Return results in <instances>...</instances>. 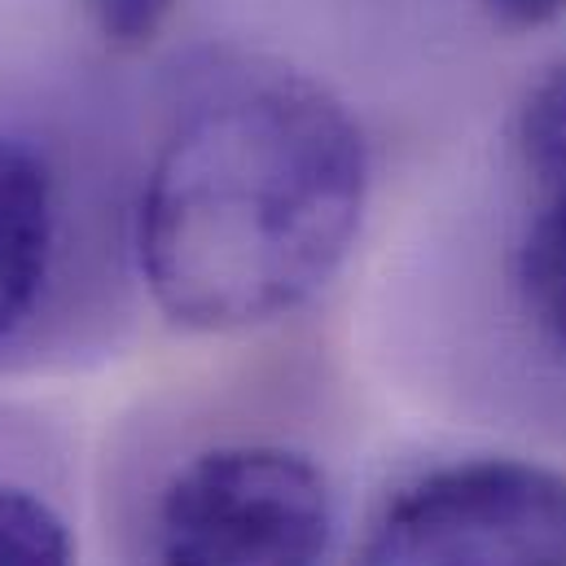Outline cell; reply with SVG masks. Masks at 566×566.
<instances>
[{
  "label": "cell",
  "instance_id": "cell-1",
  "mask_svg": "<svg viewBox=\"0 0 566 566\" xmlns=\"http://www.w3.org/2000/svg\"><path fill=\"white\" fill-rule=\"evenodd\" d=\"M369 145L298 71H260L193 102L145 176L137 255L149 298L185 329L233 334L321 294L356 247Z\"/></svg>",
  "mask_w": 566,
  "mask_h": 566
},
{
  "label": "cell",
  "instance_id": "cell-2",
  "mask_svg": "<svg viewBox=\"0 0 566 566\" xmlns=\"http://www.w3.org/2000/svg\"><path fill=\"white\" fill-rule=\"evenodd\" d=\"M334 496L316 461L282 443H220L185 461L154 514L158 566H321Z\"/></svg>",
  "mask_w": 566,
  "mask_h": 566
},
{
  "label": "cell",
  "instance_id": "cell-3",
  "mask_svg": "<svg viewBox=\"0 0 566 566\" xmlns=\"http://www.w3.org/2000/svg\"><path fill=\"white\" fill-rule=\"evenodd\" d=\"M360 566H566V479L514 457L443 465L387 505Z\"/></svg>",
  "mask_w": 566,
  "mask_h": 566
},
{
  "label": "cell",
  "instance_id": "cell-4",
  "mask_svg": "<svg viewBox=\"0 0 566 566\" xmlns=\"http://www.w3.org/2000/svg\"><path fill=\"white\" fill-rule=\"evenodd\" d=\"M57 251V189L44 154L0 137V347L35 316Z\"/></svg>",
  "mask_w": 566,
  "mask_h": 566
},
{
  "label": "cell",
  "instance_id": "cell-5",
  "mask_svg": "<svg viewBox=\"0 0 566 566\" xmlns=\"http://www.w3.org/2000/svg\"><path fill=\"white\" fill-rule=\"evenodd\" d=\"M518 285L536 325L566 352V185L541 189V211L518 247Z\"/></svg>",
  "mask_w": 566,
  "mask_h": 566
},
{
  "label": "cell",
  "instance_id": "cell-6",
  "mask_svg": "<svg viewBox=\"0 0 566 566\" xmlns=\"http://www.w3.org/2000/svg\"><path fill=\"white\" fill-rule=\"evenodd\" d=\"M0 566H75L66 518L31 488L0 479Z\"/></svg>",
  "mask_w": 566,
  "mask_h": 566
},
{
  "label": "cell",
  "instance_id": "cell-7",
  "mask_svg": "<svg viewBox=\"0 0 566 566\" xmlns=\"http://www.w3.org/2000/svg\"><path fill=\"white\" fill-rule=\"evenodd\" d=\"M518 154L536 189L566 185V62L549 66L518 111Z\"/></svg>",
  "mask_w": 566,
  "mask_h": 566
},
{
  "label": "cell",
  "instance_id": "cell-8",
  "mask_svg": "<svg viewBox=\"0 0 566 566\" xmlns=\"http://www.w3.org/2000/svg\"><path fill=\"white\" fill-rule=\"evenodd\" d=\"M75 4L111 49L133 53L149 49L163 35L180 0H75Z\"/></svg>",
  "mask_w": 566,
  "mask_h": 566
},
{
  "label": "cell",
  "instance_id": "cell-9",
  "mask_svg": "<svg viewBox=\"0 0 566 566\" xmlns=\"http://www.w3.org/2000/svg\"><path fill=\"white\" fill-rule=\"evenodd\" d=\"M501 27L527 31V27H545L558 13H566V0H479Z\"/></svg>",
  "mask_w": 566,
  "mask_h": 566
}]
</instances>
